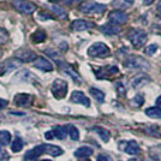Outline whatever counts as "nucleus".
<instances>
[{
	"mask_svg": "<svg viewBox=\"0 0 161 161\" xmlns=\"http://www.w3.org/2000/svg\"><path fill=\"white\" fill-rule=\"evenodd\" d=\"M124 66L126 67V69H131V70L148 71L150 69V64L144 58H142V57L131 55V57L126 58V60L124 61Z\"/></svg>",
	"mask_w": 161,
	"mask_h": 161,
	"instance_id": "f257e3e1",
	"label": "nucleus"
},
{
	"mask_svg": "<svg viewBox=\"0 0 161 161\" xmlns=\"http://www.w3.org/2000/svg\"><path fill=\"white\" fill-rule=\"evenodd\" d=\"M128 39L131 42V45L135 48H141L146 45V42L148 40L147 33L142 29H131L128 34Z\"/></svg>",
	"mask_w": 161,
	"mask_h": 161,
	"instance_id": "f03ea898",
	"label": "nucleus"
},
{
	"mask_svg": "<svg viewBox=\"0 0 161 161\" xmlns=\"http://www.w3.org/2000/svg\"><path fill=\"white\" fill-rule=\"evenodd\" d=\"M106 10V6L102 5V4H99L96 1H84L80 5V11L83 12V14H101L105 12Z\"/></svg>",
	"mask_w": 161,
	"mask_h": 161,
	"instance_id": "7ed1b4c3",
	"label": "nucleus"
},
{
	"mask_svg": "<svg viewBox=\"0 0 161 161\" xmlns=\"http://www.w3.org/2000/svg\"><path fill=\"white\" fill-rule=\"evenodd\" d=\"M109 53H111L109 48L102 42H96L88 49V54L93 58H105V57H108Z\"/></svg>",
	"mask_w": 161,
	"mask_h": 161,
	"instance_id": "20e7f679",
	"label": "nucleus"
},
{
	"mask_svg": "<svg viewBox=\"0 0 161 161\" xmlns=\"http://www.w3.org/2000/svg\"><path fill=\"white\" fill-rule=\"evenodd\" d=\"M52 93L57 99L65 97L67 93V83L63 80H55L52 86Z\"/></svg>",
	"mask_w": 161,
	"mask_h": 161,
	"instance_id": "39448f33",
	"label": "nucleus"
},
{
	"mask_svg": "<svg viewBox=\"0 0 161 161\" xmlns=\"http://www.w3.org/2000/svg\"><path fill=\"white\" fill-rule=\"evenodd\" d=\"M12 4L19 12H23V14H30L36 10V5L30 1H27V0H14Z\"/></svg>",
	"mask_w": 161,
	"mask_h": 161,
	"instance_id": "423d86ee",
	"label": "nucleus"
},
{
	"mask_svg": "<svg viewBox=\"0 0 161 161\" xmlns=\"http://www.w3.org/2000/svg\"><path fill=\"white\" fill-rule=\"evenodd\" d=\"M108 19L111 23H113L115 25H120V24H125L129 19L128 14H125L124 11L120 10H114L108 14Z\"/></svg>",
	"mask_w": 161,
	"mask_h": 161,
	"instance_id": "0eeeda50",
	"label": "nucleus"
},
{
	"mask_svg": "<svg viewBox=\"0 0 161 161\" xmlns=\"http://www.w3.org/2000/svg\"><path fill=\"white\" fill-rule=\"evenodd\" d=\"M14 57H16V59L23 61V63H29V61H33L37 58L33 51H29V49H20V51H17V52L14 53Z\"/></svg>",
	"mask_w": 161,
	"mask_h": 161,
	"instance_id": "6e6552de",
	"label": "nucleus"
},
{
	"mask_svg": "<svg viewBox=\"0 0 161 161\" xmlns=\"http://www.w3.org/2000/svg\"><path fill=\"white\" fill-rule=\"evenodd\" d=\"M46 149H45V144H40L37 147L33 148L31 150H29L25 153V156H24V161H36L37 158L40 156L42 153H45Z\"/></svg>",
	"mask_w": 161,
	"mask_h": 161,
	"instance_id": "1a4fd4ad",
	"label": "nucleus"
},
{
	"mask_svg": "<svg viewBox=\"0 0 161 161\" xmlns=\"http://www.w3.org/2000/svg\"><path fill=\"white\" fill-rule=\"evenodd\" d=\"M150 82V77L144 74H140L137 76H135L131 80V87L134 89H140V88L144 87L146 84H148Z\"/></svg>",
	"mask_w": 161,
	"mask_h": 161,
	"instance_id": "9d476101",
	"label": "nucleus"
},
{
	"mask_svg": "<svg viewBox=\"0 0 161 161\" xmlns=\"http://www.w3.org/2000/svg\"><path fill=\"white\" fill-rule=\"evenodd\" d=\"M34 66L36 69H40L42 71H53V65L51 61H48L47 59L42 58V57H37L35 61H34Z\"/></svg>",
	"mask_w": 161,
	"mask_h": 161,
	"instance_id": "9b49d317",
	"label": "nucleus"
},
{
	"mask_svg": "<svg viewBox=\"0 0 161 161\" xmlns=\"http://www.w3.org/2000/svg\"><path fill=\"white\" fill-rule=\"evenodd\" d=\"M120 147H123L125 153H128L130 155H136L140 153V146L137 144L136 141L123 142V143H120Z\"/></svg>",
	"mask_w": 161,
	"mask_h": 161,
	"instance_id": "f8f14e48",
	"label": "nucleus"
},
{
	"mask_svg": "<svg viewBox=\"0 0 161 161\" xmlns=\"http://www.w3.org/2000/svg\"><path fill=\"white\" fill-rule=\"evenodd\" d=\"M71 101L75 102V103H80V105H83L86 107L90 106V100L82 92H74L71 94Z\"/></svg>",
	"mask_w": 161,
	"mask_h": 161,
	"instance_id": "ddd939ff",
	"label": "nucleus"
},
{
	"mask_svg": "<svg viewBox=\"0 0 161 161\" xmlns=\"http://www.w3.org/2000/svg\"><path fill=\"white\" fill-rule=\"evenodd\" d=\"M71 27H72V29L76 30V31H83V30H87L89 28L94 27V24L90 23V22H87V20H84V19H76L72 22Z\"/></svg>",
	"mask_w": 161,
	"mask_h": 161,
	"instance_id": "4468645a",
	"label": "nucleus"
},
{
	"mask_svg": "<svg viewBox=\"0 0 161 161\" xmlns=\"http://www.w3.org/2000/svg\"><path fill=\"white\" fill-rule=\"evenodd\" d=\"M31 102H33V97L28 94H18L14 97V103L20 107L29 106V105H31Z\"/></svg>",
	"mask_w": 161,
	"mask_h": 161,
	"instance_id": "2eb2a0df",
	"label": "nucleus"
},
{
	"mask_svg": "<svg viewBox=\"0 0 161 161\" xmlns=\"http://www.w3.org/2000/svg\"><path fill=\"white\" fill-rule=\"evenodd\" d=\"M59 64H60V67L63 69V71H64L65 74L69 75V76L75 80V82H77V83H80V82H82L80 75L77 74V72H75L74 69L70 66V65H67V64H65V63H59Z\"/></svg>",
	"mask_w": 161,
	"mask_h": 161,
	"instance_id": "dca6fc26",
	"label": "nucleus"
},
{
	"mask_svg": "<svg viewBox=\"0 0 161 161\" xmlns=\"http://www.w3.org/2000/svg\"><path fill=\"white\" fill-rule=\"evenodd\" d=\"M101 74H96L97 78H106L107 76H111V75H115L118 74V67L117 66H106L100 69Z\"/></svg>",
	"mask_w": 161,
	"mask_h": 161,
	"instance_id": "f3484780",
	"label": "nucleus"
},
{
	"mask_svg": "<svg viewBox=\"0 0 161 161\" xmlns=\"http://www.w3.org/2000/svg\"><path fill=\"white\" fill-rule=\"evenodd\" d=\"M100 30L103 34H106V35H115V34H118L120 31L119 27H117L113 23H108V24L102 25V27L100 28Z\"/></svg>",
	"mask_w": 161,
	"mask_h": 161,
	"instance_id": "a211bd4d",
	"label": "nucleus"
},
{
	"mask_svg": "<svg viewBox=\"0 0 161 161\" xmlns=\"http://www.w3.org/2000/svg\"><path fill=\"white\" fill-rule=\"evenodd\" d=\"M49 10H51L54 14H57V17H59L61 19H66L67 18V14L65 12V10L61 6H59V5H57V4L49 5Z\"/></svg>",
	"mask_w": 161,
	"mask_h": 161,
	"instance_id": "6ab92c4d",
	"label": "nucleus"
},
{
	"mask_svg": "<svg viewBox=\"0 0 161 161\" xmlns=\"http://www.w3.org/2000/svg\"><path fill=\"white\" fill-rule=\"evenodd\" d=\"M90 155H93V149L90 147H80L75 152L76 158H87Z\"/></svg>",
	"mask_w": 161,
	"mask_h": 161,
	"instance_id": "aec40b11",
	"label": "nucleus"
},
{
	"mask_svg": "<svg viewBox=\"0 0 161 161\" xmlns=\"http://www.w3.org/2000/svg\"><path fill=\"white\" fill-rule=\"evenodd\" d=\"M45 149L46 153L52 156H59L63 154V149L59 148L58 146H52V144H45Z\"/></svg>",
	"mask_w": 161,
	"mask_h": 161,
	"instance_id": "412c9836",
	"label": "nucleus"
},
{
	"mask_svg": "<svg viewBox=\"0 0 161 161\" xmlns=\"http://www.w3.org/2000/svg\"><path fill=\"white\" fill-rule=\"evenodd\" d=\"M53 131H54L55 137H57L58 140H64V138L66 137L67 132H69L67 125L66 126H55V128L53 129Z\"/></svg>",
	"mask_w": 161,
	"mask_h": 161,
	"instance_id": "4be33fe9",
	"label": "nucleus"
},
{
	"mask_svg": "<svg viewBox=\"0 0 161 161\" xmlns=\"http://www.w3.org/2000/svg\"><path fill=\"white\" fill-rule=\"evenodd\" d=\"M89 93L92 94V96L94 97L96 101H99V102H103L105 100V94H103V92L100 90V89H97V88H90L89 89Z\"/></svg>",
	"mask_w": 161,
	"mask_h": 161,
	"instance_id": "5701e85b",
	"label": "nucleus"
},
{
	"mask_svg": "<svg viewBox=\"0 0 161 161\" xmlns=\"http://www.w3.org/2000/svg\"><path fill=\"white\" fill-rule=\"evenodd\" d=\"M146 114H147L148 117H150V118H155V119H158V118H161V108L160 107H149L146 109Z\"/></svg>",
	"mask_w": 161,
	"mask_h": 161,
	"instance_id": "b1692460",
	"label": "nucleus"
},
{
	"mask_svg": "<svg viewBox=\"0 0 161 161\" xmlns=\"http://www.w3.org/2000/svg\"><path fill=\"white\" fill-rule=\"evenodd\" d=\"M93 130H94L95 132H96V134L100 136L102 141H103V142H108V140H109V132H108L106 129L100 128V126H95V128H93Z\"/></svg>",
	"mask_w": 161,
	"mask_h": 161,
	"instance_id": "393cba45",
	"label": "nucleus"
},
{
	"mask_svg": "<svg viewBox=\"0 0 161 161\" xmlns=\"http://www.w3.org/2000/svg\"><path fill=\"white\" fill-rule=\"evenodd\" d=\"M23 146H24L23 140L19 138V137H16V138L14 140V142H12V144H11V150H12L14 153H18V152L22 150Z\"/></svg>",
	"mask_w": 161,
	"mask_h": 161,
	"instance_id": "a878e982",
	"label": "nucleus"
},
{
	"mask_svg": "<svg viewBox=\"0 0 161 161\" xmlns=\"http://www.w3.org/2000/svg\"><path fill=\"white\" fill-rule=\"evenodd\" d=\"M31 40L35 42V43H40V42H43L46 40V33L43 30H37L31 35Z\"/></svg>",
	"mask_w": 161,
	"mask_h": 161,
	"instance_id": "bb28decb",
	"label": "nucleus"
},
{
	"mask_svg": "<svg viewBox=\"0 0 161 161\" xmlns=\"http://www.w3.org/2000/svg\"><path fill=\"white\" fill-rule=\"evenodd\" d=\"M11 141V135L8 131L6 130H3V131H0V144L1 146H7L8 143Z\"/></svg>",
	"mask_w": 161,
	"mask_h": 161,
	"instance_id": "cd10ccee",
	"label": "nucleus"
},
{
	"mask_svg": "<svg viewBox=\"0 0 161 161\" xmlns=\"http://www.w3.org/2000/svg\"><path fill=\"white\" fill-rule=\"evenodd\" d=\"M67 130H69V135H70L71 140L77 141V140L80 138V132H78V130L76 129V126H74V125H67Z\"/></svg>",
	"mask_w": 161,
	"mask_h": 161,
	"instance_id": "c85d7f7f",
	"label": "nucleus"
},
{
	"mask_svg": "<svg viewBox=\"0 0 161 161\" xmlns=\"http://www.w3.org/2000/svg\"><path fill=\"white\" fill-rule=\"evenodd\" d=\"M143 103H144V97H143V95H141V94H137L134 99L131 100V105L135 106V107H141Z\"/></svg>",
	"mask_w": 161,
	"mask_h": 161,
	"instance_id": "c756f323",
	"label": "nucleus"
},
{
	"mask_svg": "<svg viewBox=\"0 0 161 161\" xmlns=\"http://www.w3.org/2000/svg\"><path fill=\"white\" fill-rule=\"evenodd\" d=\"M7 41H8V33L4 28H0V45L6 43Z\"/></svg>",
	"mask_w": 161,
	"mask_h": 161,
	"instance_id": "7c9ffc66",
	"label": "nucleus"
},
{
	"mask_svg": "<svg viewBox=\"0 0 161 161\" xmlns=\"http://www.w3.org/2000/svg\"><path fill=\"white\" fill-rule=\"evenodd\" d=\"M45 53L47 54V55H49L51 58L55 59V60H58V59H59V54L57 53L54 49H52V48H47V49L45 51Z\"/></svg>",
	"mask_w": 161,
	"mask_h": 161,
	"instance_id": "2f4dec72",
	"label": "nucleus"
},
{
	"mask_svg": "<svg viewBox=\"0 0 161 161\" xmlns=\"http://www.w3.org/2000/svg\"><path fill=\"white\" fill-rule=\"evenodd\" d=\"M158 51V46L156 45H150V46H148L147 48H146V54H148V55H153V54L155 53Z\"/></svg>",
	"mask_w": 161,
	"mask_h": 161,
	"instance_id": "473e14b6",
	"label": "nucleus"
},
{
	"mask_svg": "<svg viewBox=\"0 0 161 161\" xmlns=\"http://www.w3.org/2000/svg\"><path fill=\"white\" fill-rule=\"evenodd\" d=\"M0 161H8V154L4 149L0 150Z\"/></svg>",
	"mask_w": 161,
	"mask_h": 161,
	"instance_id": "72a5a7b5",
	"label": "nucleus"
},
{
	"mask_svg": "<svg viewBox=\"0 0 161 161\" xmlns=\"http://www.w3.org/2000/svg\"><path fill=\"white\" fill-rule=\"evenodd\" d=\"M115 87H117V90H118V93L121 95H125V88H124V86L121 84V83H115Z\"/></svg>",
	"mask_w": 161,
	"mask_h": 161,
	"instance_id": "f704fd0d",
	"label": "nucleus"
},
{
	"mask_svg": "<svg viewBox=\"0 0 161 161\" xmlns=\"http://www.w3.org/2000/svg\"><path fill=\"white\" fill-rule=\"evenodd\" d=\"M39 17L42 18L43 20H48V19H52V17H51V14H47L46 12H40L39 14Z\"/></svg>",
	"mask_w": 161,
	"mask_h": 161,
	"instance_id": "c9c22d12",
	"label": "nucleus"
},
{
	"mask_svg": "<svg viewBox=\"0 0 161 161\" xmlns=\"http://www.w3.org/2000/svg\"><path fill=\"white\" fill-rule=\"evenodd\" d=\"M96 160L97 161H111V158L107 156V155L100 154L99 156H97V159H96Z\"/></svg>",
	"mask_w": 161,
	"mask_h": 161,
	"instance_id": "e433bc0d",
	"label": "nucleus"
},
{
	"mask_svg": "<svg viewBox=\"0 0 161 161\" xmlns=\"http://www.w3.org/2000/svg\"><path fill=\"white\" fill-rule=\"evenodd\" d=\"M45 137L47 138V140H53L54 137H55V135H54V131H48L45 134Z\"/></svg>",
	"mask_w": 161,
	"mask_h": 161,
	"instance_id": "4c0bfd02",
	"label": "nucleus"
},
{
	"mask_svg": "<svg viewBox=\"0 0 161 161\" xmlns=\"http://www.w3.org/2000/svg\"><path fill=\"white\" fill-rule=\"evenodd\" d=\"M7 100H4V99H0V109H3L4 107H6L7 106Z\"/></svg>",
	"mask_w": 161,
	"mask_h": 161,
	"instance_id": "58836bf2",
	"label": "nucleus"
},
{
	"mask_svg": "<svg viewBox=\"0 0 161 161\" xmlns=\"http://www.w3.org/2000/svg\"><path fill=\"white\" fill-rule=\"evenodd\" d=\"M154 1L155 0H143V4H144L146 6H148V5H152Z\"/></svg>",
	"mask_w": 161,
	"mask_h": 161,
	"instance_id": "ea45409f",
	"label": "nucleus"
},
{
	"mask_svg": "<svg viewBox=\"0 0 161 161\" xmlns=\"http://www.w3.org/2000/svg\"><path fill=\"white\" fill-rule=\"evenodd\" d=\"M76 0H63V3L64 4H66V5H72Z\"/></svg>",
	"mask_w": 161,
	"mask_h": 161,
	"instance_id": "a19ab883",
	"label": "nucleus"
},
{
	"mask_svg": "<svg viewBox=\"0 0 161 161\" xmlns=\"http://www.w3.org/2000/svg\"><path fill=\"white\" fill-rule=\"evenodd\" d=\"M156 106L161 108V96H159V97L156 99Z\"/></svg>",
	"mask_w": 161,
	"mask_h": 161,
	"instance_id": "79ce46f5",
	"label": "nucleus"
},
{
	"mask_svg": "<svg viewBox=\"0 0 161 161\" xmlns=\"http://www.w3.org/2000/svg\"><path fill=\"white\" fill-rule=\"evenodd\" d=\"M156 10H158V12L161 14V0L158 3V6H156Z\"/></svg>",
	"mask_w": 161,
	"mask_h": 161,
	"instance_id": "37998d69",
	"label": "nucleus"
},
{
	"mask_svg": "<svg viewBox=\"0 0 161 161\" xmlns=\"http://www.w3.org/2000/svg\"><path fill=\"white\" fill-rule=\"evenodd\" d=\"M4 74H5V69H4V66H0V76Z\"/></svg>",
	"mask_w": 161,
	"mask_h": 161,
	"instance_id": "c03bdc74",
	"label": "nucleus"
},
{
	"mask_svg": "<svg viewBox=\"0 0 161 161\" xmlns=\"http://www.w3.org/2000/svg\"><path fill=\"white\" fill-rule=\"evenodd\" d=\"M125 1L129 3V4H132V3H134V0H125Z\"/></svg>",
	"mask_w": 161,
	"mask_h": 161,
	"instance_id": "a18cd8bd",
	"label": "nucleus"
},
{
	"mask_svg": "<svg viewBox=\"0 0 161 161\" xmlns=\"http://www.w3.org/2000/svg\"><path fill=\"white\" fill-rule=\"evenodd\" d=\"M129 161H140V160H137V159H130Z\"/></svg>",
	"mask_w": 161,
	"mask_h": 161,
	"instance_id": "49530a36",
	"label": "nucleus"
},
{
	"mask_svg": "<svg viewBox=\"0 0 161 161\" xmlns=\"http://www.w3.org/2000/svg\"><path fill=\"white\" fill-rule=\"evenodd\" d=\"M84 160H80V161H90V160H88V159H86V158H83Z\"/></svg>",
	"mask_w": 161,
	"mask_h": 161,
	"instance_id": "de8ad7c7",
	"label": "nucleus"
},
{
	"mask_svg": "<svg viewBox=\"0 0 161 161\" xmlns=\"http://www.w3.org/2000/svg\"><path fill=\"white\" fill-rule=\"evenodd\" d=\"M42 161H52V160H42Z\"/></svg>",
	"mask_w": 161,
	"mask_h": 161,
	"instance_id": "09e8293b",
	"label": "nucleus"
},
{
	"mask_svg": "<svg viewBox=\"0 0 161 161\" xmlns=\"http://www.w3.org/2000/svg\"><path fill=\"white\" fill-rule=\"evenodd\" d=\"M0 58H1V51H0Z\"/></svg>",
	"mask_w": 161,
	"mask_h": 161,
	"instance_id": "8fccbe9b",
	"label": "nucleus"
},
{
	"mask_svg": "<svg viewBox=\"0 0 161 161\" xmlns=\"http://www.w3.org/2000/svg\"><path fill=\"white\" fill-rule=\"evenodd\" d=\"M148 161H152V160H148Z\"/></svg>",
	"mask_w": 161,
	"mask_h": 161,
	"instance_id": "3c124183",
	"label": "nucleus"
}]
</instances>
